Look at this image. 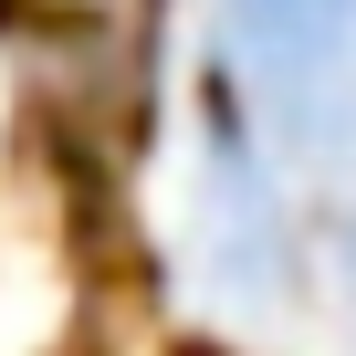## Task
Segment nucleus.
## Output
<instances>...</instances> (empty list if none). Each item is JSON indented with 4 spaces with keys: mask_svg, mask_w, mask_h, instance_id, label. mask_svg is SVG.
<instances>
[{
    "mask_svg": "<svg viewBox=\"0 0 356 356\" xmlns=\"http://www.w3.org/2000/svg\"><path fill=\"white\" fill-rule=\"evenodd\" d=\"M189 252H200V283H210L220 314L262 325V314L293 304V262H304V241H293V210H283V189H273V157H262V136H252L241 84H220V95H210V126H200Z\"/></svg>",
    "mask_w": 356,
    "mask_h": 356,
    "instance_id": "obj_2",
    "label": "nucleus"
},
{
    "mask_svg": "<svg viewBox=\"0 0 356 356\" xmlns=\"http://www.w3.org/2000/svg\"><path fill=\"white\" fill-rule=\"evenodd\" d=\"M220 63L304 178H356V0H220Z\"/></svg>",
    "mask_w": 356,
    "mask_h": 356,
    "instance_id": "obj_1",
    "label": "nucleus"
},
{
    "mask_svg": "<svg viewBox=\"0 0 356 356\" xmlns=\"http://www.w3.org/2000/svg\"><path fill=\"white\" fill-rule=\"evenodd\" d=\"M335 283H346V325H356V210L335 220Z\"/></svg>",
    "mask_w": 356,
    "mask_h": 356,
    "instance_id": "obj_3",
    "label": "nucleus"
}]
</instances>
